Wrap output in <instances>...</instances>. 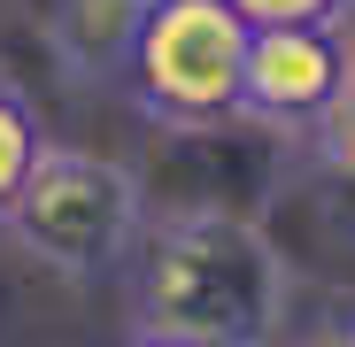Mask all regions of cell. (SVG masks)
<instances>
[{
  "instance_id": "1",
  "label": "cell",
  "mask_w": 355,
  "mask_h": 347,
  "mask_svg": "<svg viewBox=\"0 0 355 347\" xmlns=\"http://www.w3.org/2000/svg\"><path fill=\"white\" fill-rule=\"evenodd\" d=\"M286 317V263L240 208L162 216L132 263V339L263 347Z\"/></svg>"
},
{
  "instance_id": "2",
  "label": "cell",
  "mask_w": 355,
  "mask_h": 347,
  "mask_svg": "<svg viewBox=\"0 0 355 347\" xmlns=\"http://www.w3.org/2000/svg\"><path fill=\"white\" fill-rule=\"evenodd\" d=\"M248 46L255 24L232 0H155L132 46L124 93L155 124H232L248 116Z\"/></svg>"
},
{
  "instance_id": "3",
  "label": "cell",
  "mask_w": 355,
  "mask_h": 347,
  "mask_svg": "<svg viewBox=\"0 0 355 347\" xmlns=\"http://www.w3.org/2000/svg\"><path fill=\"white\" fill-rule=\"evenodd\" d=\"M0 224L39 263L70 270V278H101L147 240L139 231V178L108 154H85V147H46L39 178L24 186V201Z\"/></svg>"
},
{
  "instance_id": "4",
  "label": "cell",
  "mask_w": 355,
  "mask_h": 347,
  "mask_svg": "<svg viewBox=\"0 0 355 347\" xmlns=\"http://www.w3.org/2000/svg\"><path fill=\"white\" fill-rule=\"evenodd\" d=\"M347 85H355V46L340 39V24H278V31H255V46H248V116L255 124H286L309 139L347 100Z\"/></svg>"
},
{
  "instance_id": "5",
  "label": "cell",
  "mask_w": 355,
  "mask_h": 347,
  "mask_svg": "<svg viewBox=\"0 0 355 347\" xmlns=\"http://www.w3.org/2000/svg\"><path fill=\"white\" fill-rule=\"evenodd\" d=\"M147 8L155 0H54L46 39H54V54H62L70 78H116L124 85L132 46L147 31Z\"/></svg>"
},
{
  "instance_id": "6",
  "label": "cell",
  "mask_w": 355,
  "mask_h": 347,
  "mask_svg": "<svg viewBox=\"0 0 355 347\" xmlns=\"http://www.w3.org/2000/svg\"><path fill=\"white\" fill-rule=\"evenodd\" d=\"M39 162H46V139H39V124H31V108L0 85V216L24 201V186L39 178Z\"/></svg>"
},
{
  "instance_id": "7",
  "label": "cell",
  "mask_w": 355,
  "mask_h": 347,
  "mask_svg": "<svg viewBox=\"0 0 355 347\" xmlns=\"http://www.w3.org/2000/svg\"><path fill=\"white\" fill-rule=\"evenodd\" d=\"M255 31H278V24H347L355 0H232Z\"/></svg>"
},
{
  "instance_id": "8",
  "label": "cell",
  "mask_w": 355,
  "mask_h": 347,
  "mask_svg": "<svg viewBox=\"0 0 355 347\" xmlns=\"http://www.w3.org/2000/svg\"><path fill=\"white\" fill-rule=\"evenodd\" d=\"M309 147H317V162L324 170H340V178H355V85H347V100L324 116V124L309 132Z\"/></svg>"
},
{
  "instance_id": "9",
  "label": "cell",
  "mask_w": 355,
  "mask_h": 347,
  "mask_svg": "<svg viewBox=\"0 0 355 347\" xmlns=\"http://www.w3.org/2000/svg\"><path fill=\"white\" fill-rule=\"evenodd\" d=\"M124 347H162V339H124Z\"/></svg>"
}]
</instances>
